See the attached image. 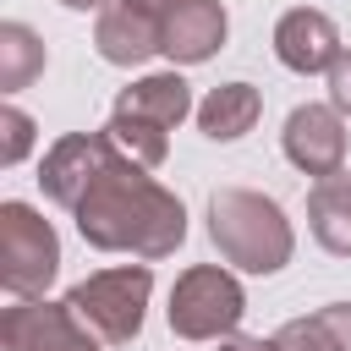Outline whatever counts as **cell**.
Returning <instances> with one entry per match:
<instances>
[{
  "label": "cell",
  "mask_w": 351,
  "mask_h": 351,
  "mask_svg": "<svg viewBox=\"0 0 351 351\" xmlns=\"http://www.w3.org/2000/svg\"><path fill=\"white\" fill-rule=\"evenodd\" d=\"M208 241L241 274H280L296 252V230L285 208L252 186H219L208 197Z\"/></svg>",
  "instance_id": "2"
},
{
  "label": "cell",
  "mask_w": 351,
  "mask_h": 351,
  "mask_svg": "<svg viewBox=\"0 0 351 351\" xmlns=\"http://www.w3.org/2000/svg\"><path fill=\"white\" fill-rule=\"evenodd\" d=\"M104 132H110L115 148H121L126 159H137L143 170H159V165L170 159V132L154 126V121H137V115H115V110H110V126H104Z\"/></svg>",
  "instance_id": "17"
},
{
  "label": "cell",
  "mask_w": 351,
  "mask_h": 351,
  "mask_svg": "<svg viewBox=\"0 0 351 351\" xmlns=\"http://www.w3.org/2000/svg\"><path fill=\"white\" fill-rule=\"evenodd\" d=\"M159 16L148 0H110L93 22V49L110 66H143L159 55Z\"/></svg>",
  "instance_id": "10"
},
{
  "label": "cell",
  "mask_w": 351,
  "mask_h": 351,
  "mask_svg": "<svg viewBox=\"0 0 351 351\" xmlns=\"http://www.w3.org/2000/svg\"><path fill=\"white\" fill-rule=\"evenodd\" d=\"M60 5H66V11H104L110 0H60Z\"/></svg>",
  "instance_id": "21"
},
{
  "label": "cell",
  "mask_w": 351,
  "mask_h": 351,
  "mask_svg": "<svg viewBox=\"0 0 351 351\" xmlns=\"http://www.w3.org/2000/svg\"><path fill=\"white\" fill-rule=\"evenodd\" d=\"M110 154H115V137H110V132H66V137H55L49 154H44V165H38L44 197H49L55 208L71 214L77 197H82V186L104 170Z\"/></svg>",
  "instance_id": "8"
},
{
  "label": "cell",
  "mask_w": 351,
  "mask_h": 351,
  "mask_svg": "<svg viewBox=\"0 0 351 351\" xmlns=\"http://www.w3.org/2000/svg\"><path fill=\"white\" fill-rule=\"evenodd\" d=\"M192 115H197V132H203L208 143H236V137H247V132L258 126L263 93H258L252 82H219V88L203 93V104H197Z\"/></svg>",
  "instance_id": "13"
},
{
  "label": "cell",
  "mask_w": 351,
  "mask_h": 351,
  "mask_svg": "<svg viewBox=\"0 0 351 351\" xmlns=\"http://www.w3.org/2000/svg\"><path fill=\"white\" fill-rule=\"evenodd\" d=\"M148 296H154V269L148 263H121V269H99L88 280H77L66 291V307L104 340V346H132L143 335L148 318Z\"/></svg>",
  "instance_id": "3"
},
{
  "label": "cell",
  "mask_w": 351,
  "mask_h": 351,
  "mask_svg": "<svg viewBox=\"0 0 351 351\" xmlns=\"http://www.w3.org/2000/svg\"><path fill=\"white\" fill-rule=\"evenodd\" d=\"M33 148V115L16 110V104H0V165H22Z\"/></svg>",
  "instance_id": "18"
},
{
  "label": "cell",
  "mask_w": 351,
  "mask_h": 351,
  "mask_svg": "<svg viewBox=\"0 0 351 351\" xmlns=\"http://www.w3.org/2000/svg\"><path fill=\"white\" fill-rule=\"evenodd\" d=\"M148 5H154V11H165V5H170V0H148Z\"/></svg>",
  "instance_id": "22"
},
{
  "label": "cell",
  "mask_w": 351,
  "mask_h": 351,
  "mask_svg": "<svg viewBox=\"0 0 351 351\" xmlns=\"http://www.w3.org/2000/svg\"><path fill=\"white\" fill-rule=\"evenodd\" d=\"M230 16L219 0H170L159 16V55L170 66H203L219 55Z\"/></svg>",
  "instance_id": "9"
},
{
  "label": "cell",
  "mask_w": 351,
  "mask_h": 351,
  "mask_svg": "<svg viewBox=\"0 0 351 351\" xmlns=\"http://www.w3.org/2000/svg\"><path fill=\"white\" fill-rule=\"evenodd\" d=\"M165 318H170V335H181V340H225L247 318V291L230 269L192 263V269L176 274Z\"/></svg>",
  "instance_id": "4"
},
{
  "label": "cell",
  "mask_w": 351,
  "mask_h": 351,
  "mask_svg": "<svg viewBox=\"0 0 351 351\" xmlns=\"http://www.w3.org/2000/svg\"><path fill=\"white\" fill-rule=\"evenodd\" d=\"M280 351H351V302H329L307 318H291L274 329Z\"/></svg>",
  "instance_id": "15"
},
{
  "label": "cell",
  "mask_w": 351,
  "mask_h": 351,
  "mask_svg": "<svg viewBox=\"0 0 351 351\" xmlns=\"http://www.w3.org/2000/svg\"><path fill=\"white\" fill-rule=\"evenodd\" d=\"M197 104H192V82L181 77V71H148V77H137L132 88H121L115 93V115H137V121H154V126H181L186 115H192Z\"/></svg>",
  "instance_id": "12"
},
{
  "label": "cell",
  "mask_w": 351,
  "mask_h": 351,
  "mask_svg": "<svg viewBox=\"0 0 351 351\" xmlns=\"http://www.w3.org/2000/svg\"><path fill=\"white\" fill-rule=\"evenodd\" d=\"M214 346H219V351H280V346H274V335L263 340V335H241V329H236V335H225V340H214Z\"/></svg>",
  "instance_id": "20"
},
{
  "label": "cell",
  "mask_w": 351,
  "mask_h": 351,
  "mask_svg": "<svg viewBox=\"0 0 351 351\" xmlns=\"http://www.w3.org/2000/svg\"><path fill=\"white\" fill-rule=\"evenodd\" d=\"M329 104H335L340 115H351V49L329 66Z\"/></svg>",
  "instance_id": "19"
},
{
  "label": "cell",
  "mask_w": 351,
  "mask_h": 351,
  "mask_svg": "<svg viewBox=\"0 0 351 351\" xmlns=\"http://www.w3.org/2000/svg\"><path fill=\"white\" fill-rule=\"evenodd\" d=\"M274 55H280L285 71L318 77V71H329V66L346 55V44H340V27H335L324 11L296 5V11H285V16L274 22Z\"/></svg>",
  "instance_id": "11"
},
{
  "label": "cell",
  "mask_w": 351,
  "mask_h": 351,
  "mask_svg": "<svg viewBox=\"0 0 351 351\" xmlns=\"http://www.w3.org/2000/svg\"><path fill=\"white\" fill-rule=\"evenodd\" d=\"M71 219H77V236L93 252H132L143 263H159V258H170L186 241V208H181V197L170 186H159L121 148L82 186Z\"/></svg>",
  "instance_id": "1"
},
{
  "label": "cell",
  "mask_w": 351,
  "mask_h": 351,
  "mask_svg": "<svg viewBox=\"0 0 351 351\" xmlns=\"http://www.w3.org/2000/svg\"><path fill=\"white\" fill-rule=\"evenodd\" d=\"M44 38L27 22H0V93H22L33 77H44Z\"/></svg>",
  "instance_id": "16"
},
{
  "label": "cell",
  "mask_w": 351,
  "mask_h": 351,
  "mask_svg": "<svg viewBox=\"0 0 351 351\" xmlns=\"http://www.w3.org/2000/svg\"><path fill=\"white\" fill-rule=\"evenodd\" d=\"M280 148L302 176H313V181L335 176V170H346V115L335 104H296L285 115Z\"/></svg>",
  "instance_id": "7"
},
{
  "label": "cell",
  "mask_w": 351,
  "mask_h": 351,
  "mask_svg": "<svg viewBox=\"0 0 351 351\" xmlns=\"http://www.w3.org/2000/svg\"><path fill=\"white\" fill-rule=\"evenodd\" d=\"M307 230L324 252L351 258V170L318 176L307 192Z\"/></svg>",
  "instance_id": "14"
},
{
  "label": "cell",
  "mask_w": 351,
  "mask_h": 351,
  "mask_svg": "<svg viewBox=\"0 0 351 351\" xmlns=\"http://www.w3.org/2000/svg\"><path fill=\"white\" fill-rule=\"evenodd\" d=\"M60 274V236L27 203H0V285L5 296H44Z\"/></svg>",
  "instance_id": "5"
},
{
  "label": "cell",
  "mask_w": 351,
  "mask_h": 351,
  "mask_svg": "<svg viewBox=\"0 0 351 351\" xmlns=\"http://www.w3.org/2000/svg\"><path fill=\"white\" fill-rule=\"evenodd\" d=\"M0 346L5 351H99L104 340L66 307L44 296H16L0 313Z\"/></svg>",
  "instance_id": "6"
}]
</instances>
